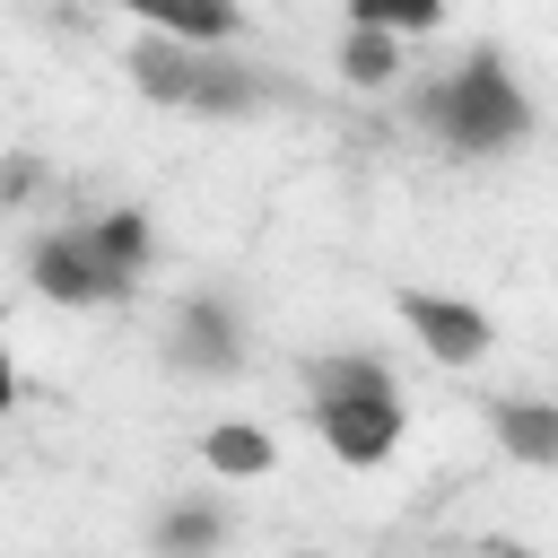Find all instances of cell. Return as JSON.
I'll list each match as a JSON object with an SVG mask.
<instances>
[{
    "instance_id": "cell-13",
    "label": "cell",
    "mask_w": 558,
    "mask_h": 558,
    "mask_svg": "<svg viewBox=\"0 0 558 558\" xmlns=\"http://www.w3.org/2000/svg\"><path fill=\"white\" fill-rule=\"evenodd\" d=\"M488 558H532V549H514V541H488Z\"/></svg>"
},
{
    "instance_id": "cell-7",
    "label": "cell",
    "mask_w": 558,
    "mask_h": 558,
    "mask_svg": "<svg viewBox=\"0 0 558 558\" xmlns=\"http://www.w3.org/2000/svg\"><path fill=\"white\" fill-rule=\"evenodd\" d=\"M113 9H131L140 26L183 35V44H227V35L244 26V9H235V0H113Z\"/></svg>"
},
{
    "instance_id": "cell-4",
    "label": "cell",
    "mask_w": 558,
    "mask_h": 558,
    "mask_svg": "<svg viewBox=\"0 0 558 558\" xmlns=\"http://www.w3.org/2000/svg\"><path fill=\"white\" fill-rule=\"evenodd\" d=\"M122 70L140 78V96L183 105V113H262V105L279 96L270 70L235 61L227 44H183V35H148V44H131Z\"/></svg>"
},
{
    "instance_id": "cell-2",
    "label": "cell",
    "mask_w": 558,
    "mask_h": 558,
    "mask_svg": "<svg viewBox=\"0 0 558 558\" xmlns=\"http://www.w3.org/2000/svg\"><path fill=\"white\" fill-rule=\"evenodd\" d=\"M410 122H418L427 140L462 148V157H488V148H514V140L532 131V105H523L506 52H471V61H453L445 78H427V87L410 96Z\"/></svg>"
},
{
    "instance_id": "cell-6",
    "label": "cell",
    "mask_w": 558,
    "mask_h": 558,
    "mask_svg": "<svg viewBox=\"0 0 558 558\" xmlns=\"http://www.w3.org/2000/svg\"><path fill=\"white\" fill-rule=\"evenodd\" d=\"M401 323H410V331H418V349H427V357H445V366L488 357V314H480V305H462V296L401 288Z\"/></svg>"
},
{
    "instance_id": "cell-10",
    "label": "cell",
    "mask_w": 558,
    "mask_h": 558,
    "mask_svg": "<svg viewBox=\"0 0 558 558\" xmlns=\"http://www.w3.org/2000/svg\"><path fill=\"white\" fill-rule=\"evenodd\" d=\"M218 541H227V514L209 497H183V506L157 514V558H209Z\"/></svg>"
},
{
    "instance_id": "cell-1",
    "label": "cell",
    "mask_w": 558,
    "mask_h": 558,
    "mask_svg": "<svg viewBox=\"0 0 558 558\" xmlns=\"http://www.w3.org/2000/svg\"><path fill=\"white\" fill-rule=\"evenodd\" d=\"M148 253H157L148 218H140V209H105V218H78V227L35 235V244H26V270H35V288H44L52 305H113V296L140 288Z\"/></svg>"
},
{
    "instance_id": "cell-12",
    "label": "cell",
    "mask_w": 558,
    "mask_h": 558,
    "mask_svg": "<svg viewBox=\"0 0 558 558\" xmlns=\"http://www.w3.org/2000/svg\"><path fill=\"white\" fill-rule=\"evenodd\" d=\"M445 17V0H349V26H392V35H427Z\"/></svg>"
},
{
    "instance_id": "cell-14",
    "label": "cell",
    "mask_w": 558,
    "mask_h": 558,
    "mask_svg": "<svg viewBox=\"0 0 558 558\" xmlns=\"http://www.w3.org/2000/svg\"><path fill=\"white\" fill-rule=\"evenodd\" d=\"M305 558H314V549H305Z\"/></svg>"
},
{
    "instance_id": "cell-11",
    "label": "cell",
    "mask_w": 558,
    "mask_h": 558,
    "mask_svg": "<svg viewBox=\"0 0 558 558\" xmlns=\"http://www.w3.org/2000/svg\"><path fill=\"white\" fill-rule=\"evenodd\" d=\"M340 70H349V87H392L401 78V35L392 26H349L340 35Z\"/></svg>"
},
{
    "instance_id": "cell-8",
    "label": "cell",
    "mask_w": 558,
    "mask_h": 558,
    "mask_svg": "<svg viewBox=\"0 0 558 558\" xmlns=\"http://www.w3.org/2000/svg\"><path fill=\"white\" fill-rule=\"evenodd\" d=\"M488 436H497L514 462H558V401H514V392H497V401H488Z\"/></svg>"
},
{
    "instance_id": "cell-3",
    "label": "cell",
    "mask_w": 558,
    "mask_h": 558,
    "mask_svg": "<svg viewBox=\"0 0 558 558\" xmlns=\"http://www.w3.org/2000/svg\"><path fill=\"white\" fill-rule=\"evenodd\" d=\"M296 375H305V392H314V436H323L349 471H375V462L401 445V392H392V375H384L375 357L323 349V357H305Z\"/></svg>"
},
{
    "instance_id": "cell-5",
    "label": "cell",
    "mask_w": 558,
    "mask_h": 558,
    "mask_svg": "<svg viewBox=\"0 0 558 558\" xmlns=\"http://www.w3.org/2000/svg\"><path fill=\"white\" fill-rule=\"evenodd\" d=\"M244 357V331H235V305L227 296H192L166 331V366L174 375H235Z\"/></svg>"
},
{
    "instance_id": "cell-9",
    "label": "cell",
    "mask_w": 558,
    "mask_h": 558,
    "mask_svg": "<svg viewBox=\"0 0 558 558\" xmlns=\"http://www.w3.org/2000/svg\"><path fill=\"white\" fill-rule=\"evenodd\" d=\"M201 453H209L218 480H262V471L279 462V445H270L262 427H244V418H218V427L201 436Z\"/></svg>"
}]
</instances>
